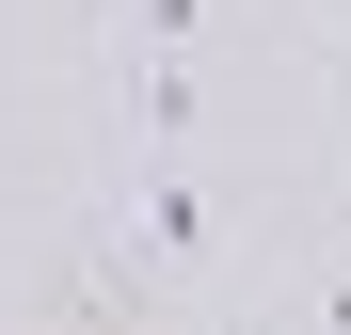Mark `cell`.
<instances>
[{
    "label": "cell",
    "mask_w": 351,
    "mask_h": 335,
    "mask_svg": "<svg viewBox=\"0 0 351 335\" xmlns=\"http://www.w3.org/2000/svg\"><path fill=\"white\" fill-rule=\"evenodd\" d=\"M144 288H192L208 271V208H192V144H144V223H128Z\"/></svg>",
    "instance_id": "6da1fadb"
}]
</instances>
